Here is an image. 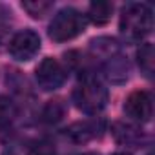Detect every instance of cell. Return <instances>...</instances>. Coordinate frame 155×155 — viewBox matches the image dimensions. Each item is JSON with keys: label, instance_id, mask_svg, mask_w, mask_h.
<instances>
[{"label": "cell", "instance_id": "obj_5", "mask_svg": "<svg viewBox=\"0 0 155 155\" xmlns=\"http://www.w3.org/2000/svg\"><path fill=\"white\" fill-rule=\"evenodd\" d=\"M35 79H37L38 86L44 91H53V90H58L64 84L66 71H64V68L60 66L58 60L48 57L38 64V68L35 71Z\"/></svg>", "mask_w": 155, "mask_h": 155}, {"label": "cell", "instance_id": "obj_7", "mask_svg": "<svg viewBox=\"0 0 155 155\" xmlns=\"http://www.w3.org/2000/svg\"><path fill=\"white\" fill-rule=\"evenodd\" d=\"M102 128H104L102 120H97V119L95 120H81V122L71 124L66 130V137L75 144H84V142L97 139L101 135Z\"/></svg>", "mask_w": 155, "mask_h": 155}, {"label": "cell", "instance_id": "obj_3", "mask_svg": "<svg viewBox=\"0 0 155 155\" xmlns=\"http://www.w3.org/2000/svg\"><path fill=\"white\" fill-rule=\"evenodd\" d=\"M84 28H86L84 15L73 8H66L53 17L49 24V37L55 42H68L77 35H81Z\"/></svg>", "mask_w": 155, "mask_h": 155}, {"label": "cell", "instance_id": "obj_9", "mask_svg": "<svg viewBox=\"0 0 155 155\" xmlns=\"http://www.w3.org/2000/svg\"><path fill=\"white\" fill-rule=\"evenodd\" d=\"M90 49H91L93 57L102 58L104 62L110 60V58H113V57H117V55H120V48H119L117 40L108 38V37H101V38L91 40Z\"/></svg>", "mask_w": 155, "mask_h": 155}, {"label": "cell", "instance_id": "obj_11", "mask_svg": "<svg viewBox=\"0 0 155 155\" xmlns=\"http://www.w3.org/2000/svg\"><path fill=\"white\" fill-rule=\"evenodd\" d=\"M137 62H139L140 71L150 79V77L153 75V46L150 42H146V44H142L139 48V51H137Z\"/></svg>", "mask_w": 155, "mask_h": 155}, {"label": "cell", "instance_id": "obj_17", "mask_svg": "<svg viewBox=\"0 0 155 155\" xmlns=\"http://www.w3.org/2000/svg\"><path fill=\"white\" fill-rule=\"evenodd\" d=\"M84 155H99V153H84Z\"/></svg>", "mask_w": 155, "mask_h": 155}, {"label": "cell", "instance_id": "obj_1", "mask_svg": "<svg viewBox=\"0 0 155 155\" xmlns=\"http://www.w3.org/2000/svg\"><path fill=\"white\" fill-rule=\"evenodd\" d=\"M153 29V13L146 4H130L120 15V33L126 40L139 42Z\"/></svg>", "mask_w": 155, "mask_h": 155}, {"label": "cell", "instance_id": "obj_15", "mask_svg": "<svg viewBox=\"0 0 155 155\" xmlns=\"http://www.w3.org/2000/svg\"><path fill=\"white\" fill-rule=\"evenodd\" d=\"M113 155H130V153H124V151H120V153H113Z\"/></svg>", "mask_w": 155, "mask_h": 155}, {"label": "cell", "instance_id": "obj_10", "mask_svg": "<svg viewBox=\"0 0 155 155\" xmlns=\"http://www.w3.org/2000/svg\"><path fill=\"white\" fill-rule=\"evenodd\" d=\"M111 13H113V4L104 2V0H99V2L90 4L88 18H90L93 24H97V26H104V24L110 22Z\"/></svg>", "mask_w": 155, "mask_h": 155}, {"label": "cell", "instance_id": "obj_13", "mask_svg": "<svg viewBox=\"0 0 155 155\" xmlns=\"http://www.w3.org/2000/svg\"><path fill=\"white\" fill-rule=\"evenodd\" d=\"M22 9L33 18H42L53 9V2H46V0H26V2H22Z\"/></svg>", "mask_w": 155, "mask_h": 155}, {"label": "cell", "instance_id": "obj_12", "mask_svg": "<svg viewBox=\"0 0 155 155\" xmlns=\"http://www.w3.org/2000/svg\"><path fill=\"white\" fill-rule=\"evenodd\" d=\"M66 115V106L62 101H49L42 110V120L48 124H57Z\"/></svg>", "mask_w": 155, "mask_h": 155}, {"label": "cell", "instance_id": "obj_16", "mask_svg": "<svg viewBox=\"0 0 155 155\" xmlns=\"http://www.w3.org/2000/svg\"><path fill=\"white\" fill-rule=\"evenodd\" d=\"M4 155H15V153H11V151H6V153H4Z\"/></svg>", "mask_w": 155, "mask_h": 155}, {"label": "cell", "instance_id": "obj_4", "mask_svg": "<svg viewBox=\"0 0 155 155\" xmlns=\"http://www.w3.org/2000/svg\"><path fill=\"white\" fill-rule=\"evenodd\" d=\"M38 49H40V37L33 29L18 31L9 42V53L18 62L31 60L38 53Z\"/></svg>", "mask_w": 155, "mask_h": 155}, {"label": "cell", "instance_id": "obj_2", "mask_svg": "<svg viewBox=\"0 0 155 155\" xmlns=\"http://www.w3.org/2000/svg\"><path fill=\"white\" fill-rule=\"evenodd\" d=\"M73 102L81 111L88 115L101 113L108 104V90L95 79V77H84L81 84L73 91Z\"/></svg>", "mask_w": 155, "mask_h": 155}, {"label": "cell", "instance_id": "obj_6", "mask_svg": "<svg viewBox=\"0 0 155 155\" xmlns=\"http://www.w3.org/2000/svg\"><path fill=\"white\" fill-rule=\"evenodd\" d=\"M124 111L128 117L139 122H148L153 117V101L148 91H133L124 102Z\"/></svg>", "mask_w": 155, "mask_h": 155}, {"label": "cell", "instance_id": "obj_14", "mask_svg": "<svg viewBox=\"0 0 155 155\" xmlns=\"http://www.w3.org/2000/svg\"><path fill=\"white\" fill-rule=\"evenodd\" d=\"M55 146L53 142H49L48 139H40L35 140L29 148H28V155H55Z\"/></svg>", "mask_w": 155, "mask_h": 155}, {"label": "cell", "instance_id": "obj_8", "mask_svg": "<svg viewBox=\"0 0 155 155\" xmlns=\"http://www.w3.org/2000/svg\"><path fill=\"white\" fill-rule=\"evenodd\" d=\"M111 133L115 140L122 146H139L142 140V130L126 122H115L111 128Z\"/></svg>", "mask_w": 155, "mask_h": 155}]
</instances>
